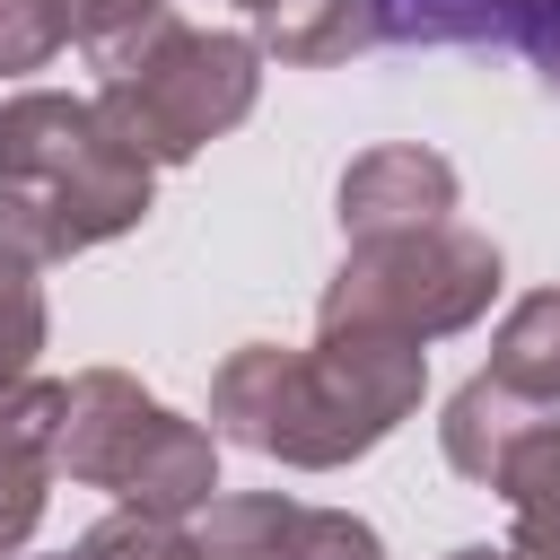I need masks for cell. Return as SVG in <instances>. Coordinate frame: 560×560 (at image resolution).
I'll return each instance as SVG.
<instances>
[{"instance_id":"obj_1","label":"cell","mask_w":560,"mask_h":560,"mask_svg":"<svg viewBox=\"0 0 560 560\" xmlns=\"http://www.w3.org/2000/svg\"><path fill=\"white\" fill-rule=\"evenodd\" d=\"M429 385L420 332L394 324H315V350H271L245 341L210 376V420L219 438L280 455L298 472H332L368 446H385Z\"/></svg>"},{"instance_id":"obj_2","label":"cell","mask_w":560,"mask_h":560,"mask_svg":"<svg viewBox=\"0 0 560 560\" xmlns=\"http://www.w3.org/2000/svg\"><path fill=\"white\" fill-rule=\"evenodd\" d=\"M149 158L96 96L26 88L0 105V245L18 262H70L149 219Z\"/></svg>"},{"instance_id":"obj_3","label":"cell","mask_w":560,"mask_h":560,"mask_svg":"<svg viewBox=\"0 0 560 560\" xmlns=\"http://www.w3.org/2000/svg\"><path fill=\"white\" fill-rule=\"evenodd\" d=\"M88 61L105 70L96 105L122 122V140L149 166H184L201 140L236 131L254 114V88H262L254 35H210V26H184L175 9H158L149 26H131L122 44H105Z\"/></svg>"},{"instance_id":"obj_4","label":"cell","mask_w":560,"mask_h":560,"mask_svg":"<svg viewBox=\"0 0 560 560\" xmlns=\"http://www.w3.org/2000/svg\"><path fill=\"white\" fill-rule=\"evenodd\" d=\"M61 472L88 490H114L122 508L149 516H192L219 490V438L175 420L158 394H140L122 368H88L70 376V411H61Z\"/></svg>"},{"instance_id":"obj_5","label":"cell","mask_w":560,"mask_h":560,"mask_svg":"<svg viewBox=\"0 0 560 560\" xmlns=\"http://www.w3.org/2000/svg\"><path fill=\"white\" fill-rule=\"evenodd\" d=\"M490 298H499V245L438 219V228L350 245V262L332 271L315 324H394V332L438 341V332H464Z\"/></svg>"},{"instance_id":"obj_6","label":"cell","mask_w":560,"mask_h":560,"mask_svg":"<svg viewBox=\"0 0 560 560\" xmlns=\"http://www.w3.org/2000/svg\"><path fill=\"white\" fill-rule=\"evenodd\" d=\"M201 560H385V542L350 508H306L280 490H228L201 508Z\"/></svg>"},{"instance_id":"obj_7","label":"cell","mask_w":560,"mask_h":560,"mask_svg":"<svg viewBox=\"0 0 560 560\" xmlns=\"http://www.w3.org/2000/svg\"><path fill=\"white\" fill-rule=\"evenodd\" d=\"M332 210H341V236H350V245L402 236V228H438V219L455 210V166H446L438 149H420V140H385V149L350 158Z\"/></svg>"},{"instance_id":"obj_8","label":"cell","mask_w":560,"mask_h":560,"mask_svg":"<svg viewBox=\"0 0 560 560\" xmlns=\"http://www.w3.org/2000/svg\"><path fill=\"white\" fill-rule=\"evenodd\" d=\"M61 411H70V385H0V560L35 534L44 516V481L61 472Z\"/></svg>"},{"instance_id":"obj_9","label":"cell","mask_w":560,"mask_h":560,"mask_svg":"<svg viewBox=\"0 0 560 560\" xmlns=\"http://www.w3.org/2000/svg\"><path fill=\"white\" fill-rule=\"evenodd\" d=\"M525 429H534V402H525V394H508L490 368H481L472 385H455V402H446V420H438V438H446V464H455L464 481H481V490H490L499 455H508Z\"/></svg>"},{"instance_id":"obj_10","label":"cell","mask_w":560,"mask_h":560,"mask_svg":"<svg viewBox=\"0 0 560 560\" xmlns=\"http://www.w3.org/2000/svg\"><path fill=\"white\" fill-rule=\"evenodd\" d=\"M359 44H376L368 0H280V9H262V52H280V61H298V70L350 61Z\"/></svg>"},{"instance_id":"obj_11","label":"cell","mask_w":560,"mask_h":560,"mask_svg":"<svg viewBox=\"0 0 560 560\" xmlns=\"http://www.w3.org/2000/svg\"><path fill=\"white\" fill-rule=\"evenodd\" d=\"M490 376L525 402H560V289H534L508 306V324L490 341Z\"/></svg>"},{"instance_id":"obj_12","label":"cell","mask_w":560,"mask_h":560,"mask_svg":"<svg viewBox=\"0 0 560 560\" xmlns=\"http://www.w3.org/2000/svg\"><path fill=\"white\" fill-rule=\"evenodd\" d=\"M490 490L516 508V542H551V551H560V429H551V420H534V429L499 455Z\"/></svg>"},{"instance_id":"obj_13","label":"cell","mask_w":560,"mask_h":560,"mask_svg":"<svg viewBox=\"0 0 560 560\" xmlns=\"http://www.w3.org/2000/svg\"><path fill=\"white\" fill-rule=\"evenodd\" d=\"M385 44H499L508 0H368Z\"/></svg>"},{"instance_id":"obj_14","label":"cell","mask_w":560,"mask_h":560,"mask_svg":"<svg viewBox=\"0 0 560 560\" xmlns=\"http://www.w3.org/2000/svg\"><path fill=\"white\" fill-rule=\"evenodd\" d=\"M70 551H79V560H201V534H184L175 516H149V508H114V516L88 525Z\"/></svg>"},{"instance_id":"obj_15","label":"cell","mask_w":560,"mask_h":560,"mask_svg":"<svg viewBox=\"0 0 560 560\" xmlns=\"http://www.w3.org/2000/svg\"><path fill=\"white\" fill-rule=\"evenodd\" d=\"M35 350H44V289H35V262L0 245V385H26Z\"/></svg>"},{"instance_id":"obj_16","label":"cell","mask_w":560,"mask_h":560,"mask_svg":"<svg viewBox=\"0 0 560 560\" xmlns=\"http://www.w3.org/2000/svg\"><path fill=\"white\" fill-rule=\"evenodd\" d=\"M70 44V9L61 0H0V79L44 70Z\"/></svg>"},{"instance_id":"obj_17","label":"cell","mask_w":560,"mask_h":560,"mask_svg":"<svg viewBox=\"0 0 560 560\" xmlns=\"http://www.w3.org/2000/svg\"><path fill=\"white\" fill-rule=\"evenodd\" d=\"M508 44L542 70V88L560 96V0H508Z\"/></svg>"},{"instance_id":"obj_18","label":"cell","mask_w":560,"mask_h":560,"mask_svg":"<svg viewBox=\"0 0 560 560\" xmlns=\"http://www.w3.org/2000/svg\"><path fill=\"white\" fill-rule=\"evenodd\" d=\"M61 9H70V44L105 52V44H122L131 26H149L166 0H61Z\"/></svg>"},{"instance_id":"obj_19","label":"cell","mask_w":560,"mask_h":560,"mask_svg":"<svg viewBox=\"0 0 560 560\" xmlns=\"http://www.w3.org/2000/svg\"><path fill=\"white\" fill-rule=\"evenodd\" d=\"M446 560H508V551H490V542H464V551H446Z\"/></svg>"},{"instance_id":"obj_20","label":"cell","mask_w":560,"mask_h":560,"mask_svg":"<svg viewBox=\"0 0 560 560\" xmlns=\"http://www.w3.org/2000/svg\"><path fill=\"white\" fill-rule=\"evenodd\" d=\"M236 9H254V18H262V9H280V0H236Z\"/></svg>"},{"instance_id":"obj_21","label":"cell","mask_w":560,"mask_h":560,"mask_svg":"<svg viewBox=\"0 0 560 560\" xmlns=\"http://www.w3.org/2000/svg\"><path fill=\"white\" fill-rule=\"evenodd\" d=\"M61 560H79V551H61Z\"/></svg>"}]
</instances>
